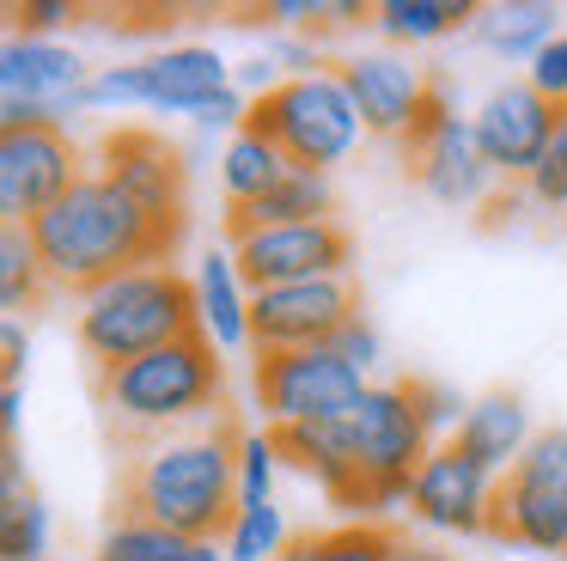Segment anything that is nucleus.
I'll list each match as a JSON object with an SVG mask.
<instances>
[{
    "label": "nucleus",
    "instance_id": "f257e3e1",
    "mask_svg": "<svg viewBox=\"0 0 567 561\" xmlns=\"http://www.w3.org/2000/svg\"><path fill=\"white\" fill-rule=\"evenodd\" d=\"M31 238H38L50 287H62L80 299V293H92L99 280H116V275H128V268L172 263L184 226L153 220L128 190H116L111 177L86 171V177L31 226Z\"/></svg>",
    "mask_w": 567,
    "mask_h": 561
},
{
    "label": "nucleus",
    "instance_id": "f03ea898",
    "mask_svg": "<svg viewBox=\"0 0 567 561\" xmlns=\"http://www.w3.org/2000/svg\"><path fill=\"white\" fill-rule=\"evenodd\" d=\"M128 512L196 543H220L238 512V427L220 415L141 446L128 463Z\"/></svg>",
    "mask_w": 567,
    "mask_h": 561
},
{
    "label": "nucleus",
    "instance_id": "7ed1b4c3",
    "mask_svg": "<svg viewBox=\"0 0 567 561\" xmlns=\"http://www.w3.org/2000/svg\"><path fill=\"white\" fill-rule=\"evenodd\" d=\"M99 397L111 409L116 427L128 434H189V427L220 421L226 402V360L214 354L208 336H184L165 341V348L141 354L128 366L99 373Z\"/></svg>",
    "mask_w": 567,
    "mask_h": 561
},
{
    "label": "nucleus",
    "instance_id": "20e7f679",
    "mask_svg": "<svg viewBox=\"0 0 567 561\" xmlns=\"http://www.w3.org/2000/svg\"><path fill=\"white\" fill-rule=\"evenodd\" d=\"M74 329H80V348H86V360L99 366V373L141 360V354L165 348V341L202 336L189 275H177L172 263L128 268V275L99 280L92 293H80Z\"/></svg>",
    "mask_w": 567,
    "mask_h": 561
},
{
    "label": "nucleus",
    "instance_id": "39448f33",
    "mask_svg": "<svg viewBox=\"0 0 567 561\" xmlns=\"http://www.w3.org/2000/svg\"><path fill=\"white\" fill-rule=\"evenodd\" d=\"M348 439H354V463L367 482V524H384V512L403 507L415 470L440 446L415 409V378H372L360 409L348 415Z\"/></svg>",
    "mask_w": 567,
    "mask_h": 561
},
{
    "label": "nucleus",
    "instance_id": "423d86ee",
    "mask_svg": "<svg viewBox=\"0 0 567 561\" xmlns=\"http://www.w3.org/2000/svg\"><path fill=\"white\" fill-rule=\"evenodd\" d=\"M250 129H262L293 165L323 171V177L336 165H348L360 153V141H367V122H360L336 61L306 73V80H281L269 98H257L250 104Z\"/></svg>",
    "mask_w": 567,
    "mask_h": 561
},
{
    "label": "nucleus",
    "instance_id": "0eeeda50",
    "mask_svg": "<svg viewBox=\"0 0 567 561\" xmlns=\"http://www.w3.org/2000/svg\"><path fill=\"white\" fill-rule=\"evenodd\" d=\"M233 92V61L214 43H172L159 55L123 61V68H92L86 110H159V116H196Z\"/></svg>",
    "mask_w": 567,
    "mask_h": 561
},
{
    "label": "nucleus",
    "instance_id": "6e6552de",
    "mask_svg": "<svg viewBox=\"0 0 567 561\" xmlns=\"http://www.w3.org/2000/svg\"><path fill=\"white\" fill-rule=\"evenodd\" d=\"M372 378H360L336 348H299V354H257V409L269 415V427H323L348 421L360 409Z\"/></svg>",
    "mask_w": 567,
    "mask_h": 561
},
{
    "label": "nucleus",
    "instance_id": "1a4fd4ad",
    "mask_svg": "<svg viewBox=\"0 0 567 561\" xmlns=\"http://www.w3.org/2000/svg\"><path fill=\"white\" fill-rule=\"evenodd\" d=\"M494 537L567 555V427H537L525 458L501 476Z\"/></svg>",
    "mask_w": 567,
    "mask_h": 561
},
{
    "label": "nucleus",
    "instance_id": "9d476101",
    "mask_svg": "<svg viewBox=\"0 0 567 561\" xmlns=\"http://www.w3.org/2000/svg\"><path fill=\"white\" fill-rule=\"evenodd\" d=\"M409 177L421 183V195H433L440 207H488L494 202V171L476 146V129H470L464 110H452V98L433 92L427 116L415 122V134L403 141Z\"/></svg>",
    "mask_w": 567,
    "mask_h": 561
},
{
    "label": "nucleus",
    "instance_id": "9b49d317",
    "mask_svg": "<svg viewBox=\"0 0 567 561\" xmlns=\"http://www.w3.org/2000/svg\"><path fill=\"white\" fill-rule=\"evenodd\" d=\"M348 317H360V280L323 275V280H287V287L250 293V348L257 354H299L330 348Z\"/></svg>",
    "mask_w": 567,
    "mask_h": 561
},
{
    "label": "nucleus",
    "instance_id": "f8f14e48",
    "mask_svg": "<svg viewBox=\"0 0 567 561\" xmlns=\"http://www.w3.org/2000/svg\"><path fill=\"white\" fill-rule=\"evenodd\" d=\"M80 177H86V153L68 129H0V220L7 226H38Z\"/></svg>",
    "mask_w": 567,
    "mask_h": 561
},
{
    "label": "nucleus",
    "instance_id": "ddd939ff",
    "mask_svg": "<svg viewBox=\"0 0 567 561\" xmlns=\"http://www.w3.org/2000/svg\"><path fill=\"white\" fill-rule=\"evenodd\" d=\"M233 256L245 287H287V280L354 275V232L342 220H306V226H257L233 232Z\"/></svg>",
    "mask_w": 567,
    "mask_h": 561
},
{
    "label": "nucleus",
    "instance_id": "4468645a",
    "mask_svg": "<svg viewBox=\"0 0 567 561\" xmlns=\"http://www.w3.org/2000/svg\"><path fill=\"white\" fill-rule=\"evenodd\" d=\"M494 500H501V476H488L482 463H470L452 439L427 451V463L409 482L403 512L421 531L440 537H488L494 531Z\"/></svg>",
    "mask_w": 567,
    "mask_h": 561
},
{
    "label": "nucleus",
    "instance_id": "2eb2a0df",
    "mask_svg": "<svg viewBox=\"0 0 567 561\" xmlns=\"http://www.w3.org/2000/svg\"><path fill=\"white\" fill-rule=\"evenodd\" d=\"M336 73H342L367 134L372 141H396V146L415 134V122L427 116L433 92H440L433 73L415 55H403V49H360V55L336 61Z\"/></svg>",
    "mask_w": 567,
    "mask_h": 561
},
{
    "label": "nucleus",
    "instance_id": "dca6fc26",
    "mask_svg": "<svg viewBox=\"0 0 567 561\" xmlns=\"http://www.w3.org/2000/svg\"><path fill=\"white\" fill-rule=\"evenodd\" d=\"M555 122H561V104H549L525 73H518V80H501L476 110H470L476 146H482V159H488V171L501 183H525L530 171H537Z\"/></svg>",
    "mask_w": 567,
    "mask_h": 561
},
{
    "label": "nucleus",
    "instance_id": "f3484780",
    "mask_svg": "<svg viewBox=\"0 0 567 561\" xmlns=\"http://www.w3.org/2000/svg\"><path fill=\"white\" fill-rule=\"evenodd\" d=\"M86 85H92V68L74 43H62V37H25V31L0 37V98L7 104H31L68 129V116L86 110Z\"/></svg>",
    "mask_w": 567,
    "mask_h": 561
},
{
    "label": "nucleus",
    "instance_id": "a211bd4d",
    "mask_svg": "<svg viewBox=\"0 0 567 561\" xmlns=\"http://www.w3.org/2000/svg\"><path fill=\"white\" fill-rule=\"evenodd\" d=\"M92 171L128 190L153 220L184 226V153L159 129H111L92 153Z\"/></svg>",
    "mask_w": 567,
    "mask_h": 561
},
{
    "label": "nucleus",
    "instance_id": "6ab92c4d",
    "mask_svg": "<svg viewBox=\"0 0 567 561\" xmlns=\"http://www.w3.org/2000/svg\"><path fill=\"white\" fill-rule=\"evenodd\" d=\"M269 434H275V446H281V463H293L299 476L323 482V494H330L336 507H348L354 519H367V482H360L348 421H323V427H269Z\"/></svg>",
    "mask_w": 567,
    "mask_h": 561
},
{
    "label": "nucleus",
    "instance_id": "aec40b11",
    "mask_svg": "<svg viewBox=\"0 0 567 561\" xmlns=\"http://www.w3.org/2000/svg\"><path fill=\"white\" fill-rule=\"evenodd\" d=\"M530 409L518 390H482V397L464 402V415H457L452 427V446L464 451L470 463H482L488 476H506L518 458H525L530 446Z\"/></svg>",
    "mask_w": 567,
    "mask_h": 561
},
{
    "label": "nucleus",
    "instance_id": "412c9836",
    "mask_svg": "<svg viewBox=\"0 0 567 561\" xmlns=\"http://www.w3.org/2000/svg\"><path fill=\"white\" fill-rule=\"evenodd\" d=\"M189 293H196V329L214 341L220 360L238 348H250V287H245V275H238L233 244H214V251L196 256Z\"/></svg>",
    "mask_w": 567,
    "mask_h": 561
},
{
    "label": "nucleus",
    "instance_id": "4be33fe9",
    "mask_svg": "<svg viewBox=\"0 0 567 561\" xmlns=\"http://www.w3.org/2000/svg\"><path fill=\"white\" fill-rule=\"evenodd\" d=\"M476 43L501 61H537L543 49L561 37V7L549 0H494V7H476Z\"/></svg>",
    "mask_w": 567,
    "mask_h": 561
},
{
    "label": "nucleus",
    "instance_id": "5701e85b",
    "mask_svg": "<svg viewBox=\"0 0 567 561\" xmlns=\"http://www.w3.org/2000/svg\"><path fill=\"white\" fill-rule=\"evenodd\" d=\"M306 220H336V183L323 171L287 165V177L250 207L226 214V232H257V226H306Z\"/></svg>",
    "mask_w": 567,
    "mask_h": 561
},
{
    "label": "nucleus",
    "instance_id": "b1692460",
    "mask_svg": "<svg viewBox=\"0 0 567 561\" xmlns=\"http://www.w3.org/2000/svg\"><path fill=\"white\" fill-rule=\"evenodd\" d=\"M287 165H293V159L281 153V146L269 141V134L262 129H238L233 141L220 146V190H226V214H233V207H250L257 202V195H269L275 183L287 177Z\"/></svg>",
    "mask_w": 567,
    "mask_h": 561
},
{
    "label": "nucleus",
    "instance_id": "393cba45",
    "mask_svg": "<svg viewBox=\"0 0 567 561\" xmlns=\"http://www.w3.org/2000/svg\"><path fill=\"white\" fill-rule=\"evenodd\" d=\"M476 24L470 0H379L372 7V31L384 37V49H421L440 43V37Z\"/></svg>",
    "mask_w": 567,
    "mask_h": 561
},
{
    "label": "nucleus",
    "instance_id": "a878e982",
    "mask_svg": "<svg viewBox=\"0 0 567 561\" xmlns=\"http://www.w3.org/2000/svg\"><path fill=\"white\" fill-rule=\"evenodd\" d=\"M92 561H226V549L177 537V531H165V524H147V519H135V512H123V519L99 537Z\"/></svg>",
    "mask_w": 567,
    "mask_h": 561
},
{
    "label": "nucleus",
    "instance_id": "bb28decb",
    "mask_svg": "<svg viewBox=\"0 0 567 561\" xmlns=\"http://www.w3.org/2000/svg\"><path fill=\"white\" fill-rule=\"evenodd\" d=\"M50 293V275H43V256L31 226H7L0 220V317H19Z\"/></svg>",
    "mask_w": 567,
    "mask_h": 561
},
{
    "label": "nucleus",
    "instance_id": "cd10ccee",
    "mask_svg": "<svg viewBox=\"0 0 567 561\" xmlns=\"http://www.w3.org/2000/svg\"><path fill=\"white\" fill-rule=\"evenodd\" d=\"M281 561H391V524L348 519L330 531H299L281 549Z\"/></svg>",
    "mask_w": 567,
    "mask_h": 561
},
{
    "label": "nucleus",
    "instance_id": "c85d7f7f",
    "mask_svg": "<svg viewBox=\"0 0 567 561\" xmlns=\"http://www.w3.org/2000/svg\"><path fill=\"white\" fill-rule=\"evenodd\" d=\"M287 543H293V531H287V512L275 500L269 507H238L226 537H220L226 561H281Z\"/></svg>",
    "mask_w": 567,
    "mask_h": 561
},
{
    "label": "nucleus",
    "instance_id": "c756f323",
    "mask_svg": "<svg viewBox=\"0 0 567 561\" xmlns=\"http://www.w3.org/2000/svg\"><path fill=\"white\" fill-rule=\"evenodd\" d=\"M50 537H55V519H50V500L43 494H25L0 512V561H43L50 555Z\"/></svg>",
    "mask_w": 567,
    "mask_h": 561
},
{
    "label": "nucleus",
    "instance_id": "7c9ffc66",
    "mask_svg": "<svg viewBox=\"0 0 567 561\" xmlns=\"http://www.w3.org/2000/svg\"><path fill=\"white\" fill-rule=\"evenodd\" d=\"M281 446L269 427H245L238 434V507H269L275 500V476H281Z\"/></svg>",
    "mask_w": 567,
    "mask_h": 561
},
{
    "label": "nucleus",
    "instance_id": "2f4dec72",
    "mask_svg": "<svg viewBox=\"0 0 567 561\" xmlns=\"http://www.w3.org/2000/svg\"><path fill=\"white\" fill-rule=\"evenodd\" d=\"M525 195L537 207H549V214H567V110H561V122H555L549 146H543L537 171L525 177Z\"/></svg>",
    "mask_w": 567,
    "mask_h": 561
},
{
    "label": "nucleus",
    "instance_id": "473e14b6",
    "mask_svg": "<svg viewBox=\"0 0 567 561\" xmlns=\"http://www.w3.org/2000/svg\"><path fill=\"white\" fill-rule=\"evenodd\" d=\"M330 348L342 354V360L354 366L360 378H372V366L384 360V336L372 329V317H367V312H360V317H348V324H342V336H336Z\"/></svg>",
    "mask_w": 567,
    "mask_h": 561
},
{
    "label": "nucleus",
    "instance_id": "72a5a7b5",
    "mask_svg": "<svg viewBox=\"0 0 567 561\" xmlns=\"http://www.w3.org/2000/svg\"><path fill=\"white\" fill-rule=\"evenodd\" d=\"M464 402L470 397H457V390H445V385H433V378H415V409H421V421H427V434L433 439H452V427H457V415H464Z\"/></svg>",
    "mask_w": 567,
    "mask_h": 561
},
{
    "label": "nucleus",
    "instance_id": "f704fd0d",
    "mask_svg": "<svg viewBox=\"0 0 567 561\" xmlns=\"http://www.w3.org/2000/svg\"><path fill=\"white\" fill-rule=\"evenodd\" d=\"M525 80L537 85V92L549 98V104H561V110H567V31L555 37V43L543 49L537 61H530V68H525Z\"/></svg>",
    "mask_w": 567,
    "mask_h": 561
},
{
    "label": "nucleus",
    "instance_id": "c9c22d12",
    "mask_svg": "<svg viewBox=\"0 0 567 561\" xmlns=\"http://www.w3.org/2000/svg\"><path fill=\"white\" fill-rule=\"evenodd\" d=\"M80 12L68 7V0H19L13 7V31H25V37H55L62 24H74Z\"/></svg>",
    "mask_w": 567,
    "mask_h": 561
},
{
    "label": "nucleus",
    "instance_id": "e433bc0d",
    "mask_svg": "<svg viewBox=\"0 0 567 561\" xmlns=\"http://www.w3.org/2000/svg\"><path fill=\"white\" fill-rule=\"evenodd\" d=\"M25 366H31V329L19 324V317H0V385L19 390Z\"/></svg>",
    "mask_w": 567,
    "mask_h": 561
},
{
    "label": "nucleus",
    "instance_id": "4c0bfd02",
    "mask_svg": "<svg viewBox=\"0 0 567 561\" xmlns=\"http://www.w3.org/2000/svg\"><path fill=\"white\" fill-rule=\"evenodd\" d=\"M233 85L250 98V104H257V98H269L275 85H281V68H275L269 55H245V61L233 68Z\"/></svg>",
    "mask_w": 567,
    "mask_h": 561
},
{
    "label": "nucleus",
    "instance_id": "58836bf2",
    "mask_svg": "<svg viewBox=\"0 0 567 561\" xmlns=\"http://www.w3.org/2000/svg\"><path fill=\"white\" fill-rule=\"evenodd\" d=\"M391 561H457L445 543H427L421 531H396L391 524Z\"/></svg>",
    "mask_w": 567,
    "mask_h": 561
},
{
    "label": "nucleus",
    "instance_id": "ea45409f",
    "mask_svg": "<svg viewBox=\"0 0 567 561\" xmlns=\"http://www.w3.org/2000/svg\"><path fill=\"white\" fill-rule=\"evenodd\" d=\"M31 482H25V458L19 451H0V512L13 507V500H25Z\"/></svg>",
    "mask_w": 567,
    "mask_h": 561
},
{
    "label": "nucleus",
    "instance_id": "a19ab883",
    "mask_svg": "<svg viewBox=\"0 0 567 561\" xmlns=\"http://www.w3.org/2000/svg\"><path fill=\"white\" fill-rule=\"evenodd\" d=\"M19 421H25V397L0 385V451H19Z\"/></svg>",
    "mask_w": 567,
    "mask_h": 561
},
{
    "label": "nucleus",
    "instance_id": "79ce46f5",
    "mask_svg": "<svg viewBox=\"0 0 567 561\" xmlns=\"http://www.w3.org/2000/svg\"><path fill=\"white\" fill-rule=\"evenodd\" d=\"M0 19H7V7H0ZM0 37H7V31H0Z\"/></svg>",
    "mask_w": 567,
    "mask_h": 561
},
{
    "label": "nucleus",
    "instance_id": "37998d69",
    "mask_svg": "<svg viewBox=\"0 0 567 561\" xmlns=\"http://www.w3.org/2000/svg\"><path fill=\"white\" fill-rule=\"evenodd\" d=\"M43 561H62V555H43Z\"/></svg>",
    "mask_w": 567,
    "mask_h": 561
}]
</instances>
